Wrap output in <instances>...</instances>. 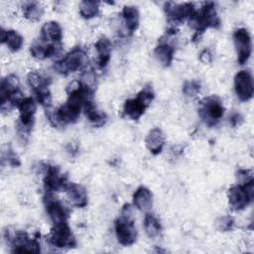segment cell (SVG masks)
<instances>
[{"mask_svg":"<svg viewBox=\"0 0 254 254\" xmlns=\"http://www.w3.org/2000/svg\"><path fill=\"white\" fill-rule=\"evenodd\" d=\"M115 234L118 242L124 246L132 245L137 239V230L132 215V207L125 204L121 210V214L115 220Z\"/></svg>","mask_w":254,"mask_h":254,"instance_id":"6da1fadb","label":"cell"},{"mask_svg":"<svg viewBox=\"0 0 254 254\" xmlns=\"http://www.w3.org/2000/svg\"><path fill=\"white\" fill-rule=\"evenodd\" d=\"M192 28L195 29V36L202 34L207 28H218L220 20L218 18L215 5L211 2L205 3L200 11L196 13L189 20Z\"/></svg>","mask_w":254,"mask_h":254,"instance_id":"7a4b0ae2","label":"cell"},{"mask_svg":"<svg viewBox=\"0 0 254 254\" xmlns=\"http://www.w3.org/2000/svg\"><path fill=\"white\" fill-rule=\"evenodd\" d=\"M87 62L88 58L85 51L79 47H75L67 53L63 60L55 63L54 69L58 73L66 75L70 72L83 68Z\"/></svg>","mask_w":254,"mask_h":254,"instance_id":"3957f363","label":"cell"},{"mask_svg":"<svg viewBox=\"0 0 254 254\" xmlns=\"http://www.w3.org/2000/svg\"><path fill=\"white\" fill-rule=\"evenodd\" d=\"M198 114L201 120L209 127L215 126L224 114V107L217 96L204 97L199 102Z\"/></svg>","mask_w":254,"mask_h":254,"instance_id":"277c9868","label":"cell"},{"mask_svg":"<svg viewBox=\"0 0 254 254\" xmlns=\"http://www.w3.org/2000/svg\"><path fill=\"white\" fill-rule=\"evenodd\" d=\"M253 181L243 185L238 184L231 187L227 192L228 202L231 208L234 210L244 209L253 199Z\"/></svg>","mask_w":254,"mask_h":254,"instance_id":"5b68a950","label":"cell"},{"mask_svg":"<svg viewBox=\"0 0 254 254\" xmlns=\"http://www.w3.org/2000/svg\"><path fill=\"white\" fill-rule=\"evenodd\" d=\"M50 242L58 248H71L76 245L75 238L67 222L54 224L50 236Z\"/></svg>","mask_w":254,"mask_h":254,"instance_id":"8992f818","label":"cell"},{"mask_svg":"<svg viewBox=\"0 0 254 254\" xmlns=\"http://www.w3.org/2000/svg\"><path fill=\"white\" fill-rule=\"evenodd\" d=\"M234 45L237 53V62L239 64H244L248 62L252 52V41L248 31L244 28L237 29L233 33Z\"/></svg>","mask_w":254,"mask_h":254,"instance_id":"52a82bcc","label":"cell"},{"mask_svg":"<svg viewBox=\"0 0 254 254\" xmlns=\"http://www.w3.org/2000/svg\"><path fill=\"white\" fill-rule=\"evenodd\" d=\"M234 88L241 101H248L253 97L254 85L252 74L249 70H240L234 77Z\"/></svg>","mask_w":254,"mask_h":254,"instance_id":"ba28073f","label":"cell"},{"mask_svg":"<svg viewBox=\"0 0 254 254\" xmlns=\"http://www.w3.org/2000/svg\"><path fill=\"white\" fill-rule=\"evenodd\" d=\"M19 111H20V130L21 135L28 136L34 121V116L36 113L37 105L36 101L32 97H26L22 100L19 104Z\"/></svg>","mask_w":254,"mask_h":254,"instance_id":"9c48e42d","label":"cell"},{"mask_svg":"<svg viewBox=\"0 0 254 254\" xmlns=\"http://www.w3.org/2000/svg\"><path fill=\"white\" fill-rule=\"evenodd\" d=\"M165 12L169 20L176 24L184 22L186 19L190 20L196 13L192 3L177 4L174 2L165 4Z\"/></svg>","mask_w":254,"mask_h":254,"instance_id":"30bf717a","label":"cell"},{"mask_svg":"<svg viewBox=\"0 0 254 254\" xmlns=\"http://www.w3.org/2000/svg\"><path fill=\"white\" fill-rule=\"evenodd\" d=\"M66 177L61 173L57 166H48L44 178V186L48 191H60L66 190L68 185Z\"/></svg>","mask_w":254,"mask_h":254,"instance_id":"8fae6325","label":"cell"},{"mask_svg":"<svg viewBox=\"0 0 254 254\" xmlns=\"http://www.w3.org/2000/svg\"><path fill=\"white\" fill-rule=\"evenodd\" d=\"M13 252L16 253H38L41 251L37 239L30 238L25 232H17L12 238Z\"/></svg>","mask_w":254,"mask_h":254,"instance_id":"7c38bea8","label":"cell"},{"mask_svg":"<svg viewBox=\"0 0 254 254\" xmlns=\"http://www.w3.org/2000/svg\"><path fill=\"white\" fill-rule=\"evenodd\" d=\"M46 209L53 224L67 221L68 211L61 201L48 196L46 199Z\"/></svg>","mask_w":254,"mask_h":254,"instance_id":"4fadbf2b","label":"cell"},{"mask_svg":"<svg viewBox=\"0 0 254 254\" xmlns=\"http://www.w3.org/2000/svg\"><path fill=\"white\" fill-rule=\"evenodd\" d=\"M63 30L56 21H50L43 25L41 29V40L48 44H61Z\"/></svg>","mask_w":254,"mask_h":254,"instance_id":"5bb4252c","label":"cell"},{"mask_svg":"<svg viewBox=\"0 0 254 254\" xmlns=\"http://www.w3.org/2000/svg\"><path fill=\"white\" fill-rule=\"evenodd\" d=\"M133 204L140 211L148 212L153 205V194L145 187H139L133 194Z\"/></svg>","mask_w":254,"mask_h":254,"instance_id":"9a60e30c","label":"cell"},{"mask_svg":"<svg viewBox=\"0 0 254 254\" xmlns=\"http://www.w3.org/2000/svg\"><path fill=\"white\" fill-rule=\"evenodd\" d=\"M68 200L75 207H84L87 204V192L86 190L77 184L70 183L65 190Z\"/></svg>","mask_w":254,"mask_h":254,"instance_id":"2e32d148","label":"cell"},{"mask_svg":"<svg viewBox=\"0 0 254 254\" xmlns=\"http://www.w3.org/2000/svg\"><path fill=\"white\" fill-rule=\"evenodd\" d=\"M145 144L147 149L154 155L160 154L165 145V136L161 129H152L145 139Z\"/></svg>","mask_w":254,"mask_h":254,"instance_id":"e0dca14e","label":"cell"},{"mask_svg":"<svg viewBox=\"0 0 254 254\" xmlns=\"http://www.w3.org/2000/svg\"><path fill=\"white\" fill-rule=\"evenodd\" d=\"M1 43H5L10 51L12 52H18L23 44L24 39L23 37L15 30H4L1 29Z\"/></svg>","mask_w":254,"mask_h":254,"instance_id":"ac0fdd59","label":"cell"},{"mask_svg":"<svg viewBox=\"0 0 254 254\" xmlns=\"http://www.w3.org/2000/svg\"><path fill=\"white\" fill-rule=\"evenodd\" d=\"M83 110L86 118L96 127H100L105 124L107 117L106 114L97 109V107L90 100H87L83 106Z\"/></svg>","mask_w":254,"mask_h":254,"instance_id":"d6986e66","label":"cell"},{"mask_svg":"<svg viewBox=\"0 0 254 254\" xmlns=\"http://www.w3.org/2000/svg\"><path fill=\"white\" fill-rule=\"evenodd\" d=\"M111 42L109 39L102 37L95 43V49L98 54L97 64L99 67H105L110 60V53H111Z\"/></svg>","mask_w":254,"mask_h":254,"instance_id":"ffe728a7","label":"cell"},{"mask_svg":"<svg viewBox=\"0 0 254 254\" xmlns=\"http://www.w3.org/2000/svg\"><path fill=\"white\" fill-rule=\"evenodd\" d=\"M122 17L126 30L129 33H133L139 26V11L134 6H124L122 10Z\"/></svg>","mask_w":254,"mask_h":254,"instance_id":"44dd1931","label":"cell"},{"mask_svg":"<svg viewBox=\"0 0 254 254\" xmlns=\"http://www.w3.org/2000/svg\"><path fill=\"white\" fill-rule=\"evenodd\" d=\"M147 107L138 99V98H132L125 101L123 106V112L124 114L129 117L132 120L139 119Z\"/></svg>","mask_w":254,"mask_h":254,"instance_id":"7402d4cb","label":"cell"},{"mask_svg":"<svg viewBox=\"0 0 254 254\" xmlns=\"http://www.w3.org/2000/svg\"><path fill=\"white\" fill-rule=\"evenodd\" d=\"M155 56L158 59V61L164 65V66H169L174 58V53L175 50L174 48L169 45L166 42H161L155 49Z\"/></svg>","mask_w":254,"mask_h":254,"instance_id":"603a6c76","label":"cell"},{"mask_svg":"<svg viewBox=\"0 0 254 254\" xmlns=\"http://www.w3.org/2000/svg\"><path fill=\"white\" fill-rule=\"evenodd\" d=\"M27 81L30 85V87L34 90V92L48 89V86L50 85L51 79L40 72L37 71H31L27 75Z\"/></svg>","mask_w":254,"mask_h":254,"instance_id":"cb8c5ba5","label":"cell"},{"mask_svg":"<svg viewBox=\"0 0 254 254\" xmlns=\"http://www.w3.org/2000/svg\"><path fill=\"white\" fill-rule=\"evenodd\" d=\"M22 10H23L24 17L31 21L40 20L44 13V8L37 1L24 2L23 6H22Z\"/></svg>","mask_w":254,"mask_h":254,"instance_id":"d4e9b609","label":"cell"},{"mask_svg":"<svg viewBox=\"0 0 254 254\" xmlns=\"http://www.w3.org/2000/svg\"><path fill=\"white\" fill-rule=\"evenodd\" d=\"M144 228L150 238H157L161 234L162 226L159 219L151 213H146L144 218Z\"/></svg>","mask_w":254,"mask_h":254,"instance_id":"484cf974","label":"cell"},{"mask_svg":"<svg viewBox=\"0 0 254 254\" xmlns=\"http://www.w3.org/2000/svg\"><path fill=\"white\" fill-rule=\"evenodd\" d=\"M99 12V2L85 0L81 1L79 4V13L85 19H90L95 17Z\"/></svg>","mask_w":254,"mask_h":254,"instance_id":"4316f807","label":"cell"},{"mask_svg":"<svg viewBox=\"0 0 254 254\" xmlns=\"http://www.w3.org/2000/svg\"><path fill=\"white\" fill-rule=\"evenodd\" d=\"M154 97H155L154 91L150 86H145L136 96V98H138L146 107H148L151 104Z\"/></svg>","mask_w":254,"mask_h":254,"instance_id":"83f0119b","label":"cell"},{"mask_svg":"<svg viewBox=\"0 0 254 254\" xmlns=\"http://www.w3.org/2000/svg\"><path fill=\"white\" fill-rule=\"evenodd\" d=\"M199 90H200V84L195 80H189L185 82L183 86V92L187 96H190V97L195 96L199 92Z\"/></svg>","mask_w":254,"mask_h":254,"instance_id":"f1b7e54d","label":"cell"},{"mask_svg":"<svg viewBox=\"0 0 254 254\" xmlns=\"http://www.w3.org/2000/svg\"><path fill=\"white\" fill-rule=\"evenodd\" d=\"M95 73L93 72V70H85L82 74L80 79L78 80L81 84H83L84 86L94 90L95 87Z\"/></svg>","mask_w":254,"mask_h":254,"instance_id":"f546056e","label":"cell"},{"mask_svg":"<svg viewBox=\"0 0 254 254\" xmlns=\"http://www.w3.org/2000/svg\"><path fill=\"white\" fill-rule=\"evenodd\" d=\"M234 221L230 216H222L216 221L217 229L220 231H228L232 229Z\"/></svg>","mask_w":254,"mask_h":254,"instance_id":"4dcf8cb0","label":"cell"},{"mask_svg":"<svg viewBox=\"0 0 254 254\" xmlns=\"http://www.w3.org/2000/svg\"><path fill=\"white\" fill-rule=\"evenodd\" d=\"M236 177H237L238 184H240V185H243V184H246V183H249V182L253 181V177H252L251 172L248 171V170H244V169L238 170Z\"/></svg>","mask_w":254,"mask_h":254,"instance_id":"1f68e13d","label":"cell"},{"mask_svg":"<svg viewBox=\"0 0 254 254\" xmlns=\"http://www.w3.org/2000/svg\"><path fill=\"white\" fill-rule=\"evenodd\" d=\"M212 54L208 49L203 50L200 54H199V60L200 62H202L203 64H210L212 62Z\"/></svg>","mask_w":254,"mask_h":254,"instance_id":"d6a6232c","label":"cell"},{"mask_svg":"<svg viewBox=\"0 0 254 254\" xmlns=\"http://www.w3.org/2000/svg\"><path fill=\"white\" fill-rule=\"evenodd\" d=\"M242 116L239 114V113H233L230 117H229V122L231 123L232 126H237V125H240L241 122H242Z\"/></svg>","mask_w":254,"mask_h":254,"instance_id":"836d02e7","label":"cell"}]
</instances>
